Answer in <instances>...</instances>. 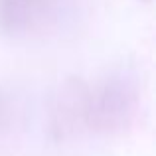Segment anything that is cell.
<instances>
[{
	"instance_id": "obj_2",
	"label": "cell",
	"mask_w": 156,
	"mask_h": 156,
	"mask_svg": "<svg viewBox=\"0 0 156 156\" xmlns=\"http://www.w3.org/2000/svg\"><path fill=\"white\" fill-rule=\"evenodd\" d=\"M87 97L89 89L81 81H65L51 105L50 129L57 138H65L87 126Z\"/></svg>"
},
{
	"instance_id": "obj_3",
	"label": "cell",
	"mask_w": 156,
	"mask_h": 156,
	"mask_svg": "<svg viewBox=\"0 0 156 156\" xmlns=\"http://www.w3.org/2000/svg\"><path fill=\"white\" fill-rule=\"evenodd\" d=\"M53 0H0V34L24 36L46 16Z\"/></svg>"
},
{
	"instance_id": "obj_4",
	"label": "cell",
	"mask_w": 156,
	"mask_h": 156,
	"mask_svg": "<svg viewBox=\"0 0 156 156\" xmlns=\"http://www.w3.org/2000/svg\"><path fill=\"white\" fill-rule=\"evenodd\" d=\"M12 119H14L12 99H10V95L0 87V136L12 126Z\"/></svg>"
},
{
	"instance_id": "obj_1",
	"label": "cell",
	"mask_w": 156,
	"mask_h": 156,
	"mask_svg": "<svg viewBox=\"0 0 156 156\" xmlns=\"http://www.w3.org/2000/svg\"><path fill=\"white\" fill-rule=\"evenodd\" d=\"M138 107L136 81L129 71H113L89 89L87 126L95 133L117 134L134 121Z\"/></svg>"
}]
</instances>
